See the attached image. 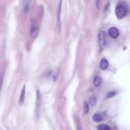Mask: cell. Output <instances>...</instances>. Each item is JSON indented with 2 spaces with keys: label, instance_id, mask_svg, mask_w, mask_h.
<instances>
[{
  "label": "cell",
  "instance_id": "obj_2",
  "mask_svg": "<svg viewBox=\"0 0 130 130\" xmlns=\"http://www.w3.org/2000/svg\"><path fill=\"white\" fill-rule=\"evenodd\" d=\"M41 103V101L40 94L39 90H37L36 92V98L35 108L36 116L37 119L39 118Z\"/></svg>",
  "mask_w": 130,
  "mask_h": 130
},
{
  "label": "cell",
  "instance_id": "obj_5",
  "mask_svg": "<svg viewBox=\"0 0 130 130\" xmlns=\"http://www.w3.org/2000/svg\"><path fill=\"white\" fill-rule=\"evenodd\" d=\"M98 38L100 47L101 49H103L106 44L105 34L103 30H101L98 34Z\"/></svg>",
  "mask_w": 130,
  "mask_h": 130
},
{
  "label": "cell",
  "instance_id": "obj_10",
  "mask_svg": "<svg viewBox=\"0 0 130 130\" xmlns=\"http://www.w3.org/2000/svg\"><path fill=\"white\" fill-rule=\"evenodd\" d=\"M97 102V99L96 97L94 95H92L89 98L88 102L90 105L92 106H95Z\"/></svg>",
  "mask_w": 130,
  "mask_h": 130
},
{
  "label": "cell",
  "instance_id": "obj_12",
  "mask_svg": "<svg viewBox=\"0 0 130 130\" xmlns=\"http://www.w3.org/2000/svg\"><path fill=\"white\" fill-rule=\"evenodd\" d=\"M97 129V130H110V127L106 124H102L98 126Z\"/></svg>",
  "mask_w": 130,
  "mask_h": 130
},
{
  "label": "cell",
  "instance_id": "obj_1",
  "mask_svg": "<svg viewBox=\"0 0 130 130\" xmlns=\"http://www.w3.org/2000/svg\"><path fill=\"white\" fill-rule=\"evenodd\" d=\"M31 23L30 35L32 38L35 39L39 34V26L37 22L34 20L31 21Z\"/></svg>",
  "mask_w": 130,
  "mask_h": 130
},
{
  "label": "cell",
  "instance_id": "obj_9",
  "mask_svg": "<svg viewBox=\"0 0 130 130\" xmlns=\"http://www.w3.org/2000/svg\"><path fill=\"white\" fill-rule=\"evenodd\" d=\"M92 119L95 122H99L102 121L103 120L102 116L98 113H95L92 116Z\"/></svg>",
  "mask_w": 130,
  "mask_h": 130
},
{
  "label": "cell",
  "instance_id": "obj_6",
  "mask_svg": "<svg viewBox=\"0 0 130 130\" xmlns=\"http://www.w3.org/2000/svg\"><path fill=\"white\" fill-rule=\"evenodd\" d=\"M109 36L112 38L116 39L119 36V32L118 29L115 27H112L109 30Z\"/></svg>",
  "mask_w": 130,
  "mask_h": 130
},
{
  "label": "cell",
  "instance_id": "obj_7",
  "mask_svg": "<svg viewBox=\"0 0 130 130\" xmlns=\"http://www.w3.org/2000/svg\"><path fill=\"white\" fill-rule=\"evenodd\" d=\"M108 60L105 58L102 59L100 62L99 66L101 69L104 70L106 69L108 66Z\"/></svg>",
  "mask_w": 130,
  "mask_h": 130
},
{
  "label": "cell",
  "instance_id": "obj_14",
  "mask_svg": "<svg viewBox=\"0 0 130 130\" xmlns=\"http://www.w3.org/2000/svg\"><path fill=\"white\" fill-rule=\"evenodd\" d=\"M89 106L88 103L85 102L84 104V113L87 114L88 113L89 111Z\"/></svg>",
  "mask_w": 130,
  "mask_h": 130
},
{
  "label": "cell",
  "instance_id": "obj_15",
  "mask_svg": "<svg viewBox=\"0 0 130 130\" xmlns=\"http://www.w3.org/2000/svg\"><path fill=\"white\" fill-rule=\"evenodd\" d=\"M31 1H29L28 2H26L24 6V9L26 12H27L29 10L30 6Z\"/></svg>",
  "mask_w": 130,
  "mask_h": 130
},
{
  "label": "cell",
  "instance_id": "obj_16",
  "mask_svg": "<svg viewBox=\"0 0 130 130\" xmlns=\"http://www.w3.org/2000/svg\"><path fill=\"white\" fill-rule=\"evenodd\" d=\"M52 73V71L50 70H49L46 72L45 73L44 75L46 77H48L50 76Z\"/></svg>",
  "mask_w": 130,
  "mask_h": 130
},
{
  "label": "cell",
  "instance_id": "obj_17",
  "mask_svg": "<svg viewBox=\"0 0 130 130\" xmlns=\"http://www.w3.org/2000/svg\"><path fill=\"white\" fill-rule=\"evenodd\" d=\"M3 81V76L2 75L0 79V91L2 88Z\"/></svg>",
  "mask_w": 130,
  "mask_h": 130
},
{
  "label": "cell",
  "instance_id": "obj_13",
  "mask_svg": "<svg viewBox=\"0 0 130 130\" xmlns=\"http://www.w3.org/2000/svg\"><path fill=\"white\" fill-rule=\"evenodd\" d=\"M116 94V92L115 91H112L108 92L106 95V97L107 98H109L113 97Z\"/></svg>",
  "mask_w": 130,
  "mask_h": 130
},
{
  "label": "cell",
  "instance_id": "obj_3",
  "mask_svg": "<svg viewBox=\"0 0 130 130\" xmlns=\"http://www.w3.org/2000/svg\"><path fill=\"white\" fill-rule=\"evenodd\" d=\"M127 10L123 6L119 5L116 7L115 9V13L117 18L121 19L123 18L126 15Z\"/></svg>",
  "mask_w": 130,
  "mask_h": 130
},
{
  "label": "cell",
  "instance_id": "obj_4",
  "mask_svg": "<svg viewBox=\"0 0 130 130\" xmlns=\"http://www.w3.org/2000/svg\"><path fill=\"white\" fill-rule=\"evenodd\" d=\"M62 1L59 0L57 12V27L58 33L60 32L61 27V22L60 18Z\"/></svg>",
  "mask_w": 130,
  "mask_h": 130
},
{
  "label": "cell",
  "instance_id": "obj_8",
  "mask_svg": "<svg viewBox=\"0 0 130 130\" xmlns=\"http://www.w3.org/2000/svg\"><path fill=\"white\" fill-rule=\"evenodd\" d=\"M25 88V85H24L22 88L19 98V103L20 105H22L24 102Z\"/></svg>",
  "mask_w": 130,
  "mask_h": 130
},
{
  "label": "cell",
  "instance_id": "obj_11",
  "mask_svg": "<svg viewBox=\"0 0 130 130\" xmlns=\"http://www.w3.org/2000/svg\"><path fill=\"white\" fill-rule=\"evenodd\" d=\"M101 78L98 76L94 77L93 81L94 84L96 87H98L100 86L101 84Z\"/></svg>",
  "mask_w": 130,
  "mask_h": 130
},
{
  "label": "cell",
  "instance_id": "obj_18",
  "mask_svg": "<svg viewBox=\"0 0 130 130\" xmlns=\"http://www.w3.org/2000/svg\"><path fill=\"white\" fill-rule=\"evenodd\" d=\"M100 1H97L96 2V5L97 7V8H99V7L100 5Z\"/></svg>",
  "mask_w": 130,
  "mask_h": 130
}]
</instances>
